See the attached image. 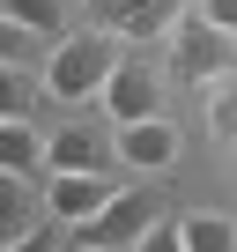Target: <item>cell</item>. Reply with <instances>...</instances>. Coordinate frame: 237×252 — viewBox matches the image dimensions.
Wrapping results in <instances>:
<instances>
[{
    "label": "cell",
    "mask_w": 237,
    "mask_h": 252,
    "mask_svg": "<svg viewBox=\"0 0 237 252\" xmlns=\"http://www.w3.org/2000/svg\"><path fill=\"white\" fill-rule=\"evenodd\" d=\"M111 67H118V37L111 30H74L45 52V96L52 104H89V96H104Z\"/></svg>",
    "instance_id": "obj_1"
},
{
    "label": "cell",
    "mask_w": 237,
    "mask_h": 252,
    "mask_svg": "<svg viewBox=\"0 0 237 252\" xmlns=\"http://www.w3.org/2000/svg\"><path fill=\"white\" fill-rule=\"evenodd\" d=\"M171 67H178V82L207 89L215 74H237V37H230V30H215V23L193 8V15H178V23H171Z\"/></svg>",
    "instance_id": "obj_2"
},
{
    "label": "cell",
    "mask_w": 237,
    "mask_h": 252,
    "mask_svg": "<svg viewBox=\"0 0 237 252\" xmlns=\"http://www.w3.org/2000/svg\"><path fill=\"white\" fill-rule=\"evenodd\" d=\"M156 222H163V200H156L148 186H134V193H111V208L82 222V245H111V252H134V245H141Z\"/></svg>",
    "instance_id": "obj_3"
},
{
    "label": "cell",
    "mask_w": 237,
    "mask_h": 252,
    "mask_svg": "<svg viewBox=\"0 0 237 252\" xmlns=\"http://www.w3.org/2000/svg\"><path fill=\"white\" fill-rule=\"evenodd\" d=\"M104 119L111 126H134V119H156L163 111V74L148 67V60H134V52H118V67H111V82H104Z\"/></svg>",
    "instance_id": "obj_4"
},
{
    "label": "cell",
    "mask_w": 237,
    "mask_h": 252,
    "mask_svg": "<svg viewBox=\"0 0 237 252\" xmlns=\"http://www.w3.org/2000/svg\"><path fill=\"white\" fill-rule=\"evenodd\" d=\"M111 193H118V178L111 171H45V215L52 222H89V215H104L111 208Z\"/></svg>",
    "instance_id": "obj_5"
},
{
    "label": "cell",
    "mask_w": 237,
    "mask_h": 252,
    "mask_svg": "<svg viewBox=\"0 0 237 252\" xmlns=\"http://www.w3.org/2000/svg\"><path fill=\"white\" fill-rule=\"evenodd\" d=\"M45 171H118V134H104L96 119H67L59 134H45Z\"/></svg>",
    "instance_id": "obj_6"
},
{
    "label": "cell",
    "mask_w": 237,
    "mask_h": 252,
    "mask_svg": "<svg viewBox=\"0 0 237 252\" xmlns=\"http://www.w3.org/2000/svg\"><path fill=\"white\" fill-rule=\"evenodd\" d=\"M82 8L96 15V30L141 45V37H171V23L185 15V0H82Z\"/></svg>",
    "instance_id": "obj_7"
},
{
    "label": "cell",
    "mask_w": 237,
    "mask_h": 252,
    "mask_svg": "<svg viewBox=\"0 0 237 252\" xmlns=\"http://www.w3.org/2000/svg\"><path fill=\"white\" fill-rule=\"evenodd\" d=\"M118 163H126V171H171V163H178V126H171L163 111L118 126Z\"/></svg>",
    "instance_id": "obj_8"
},
{
    "label": "cell",
    "mask_w": 237,
    "mask_h": 252,
    "mask_svg": "<svg viewBox=\"0 0 237 252\" xmlns=\"http://www.w3.org/2000/svg\"><path fill=\"white\" fill-rule=\"evenodd\" d=\"M0 171L45 178V134H37V119H0Z\"/></svg>",
    "instance_id": "obj_9"
},
{
    "label": "cell",
    "mask_w": 237,
    "mask_h": 252,
    "mask_svg": "<svg viewBox=\"0 0 237 252\" xmlns=\"http://www.w3.org/2000/svg\"><path fill=\"white\" fill-rule=\"evenodd\" d=\"M45 104V74H23L15 60H0V119H37Z\"/></svg>",
    "instance_id": "obj_10"
},
{
    "label": "cell",
    "mask_w": 237,
    "mask_h": 252,
    "mask_svg": "<svg viewBox=\"0 0 237 252\" xmlns=\"http://www.w3.org/2000/svg\"><path fill=\"white\" fill-rule=\"evenodd\" d=\"M178 230H185V252H237V222H230V215H215V208L178 215Z\"/></svg>",
    "instance_id": "obj_11"
},
{
    "label": "cell",
    "mask_w": 237,
    "mask_h": 252,
    "mask_svg": "<svg viewBox=\"0 0 237 252\" xmlns=\"http://www.w3.org/2000/svg\"><path fill=\"white\" fill-rule=\"evenodd\" d=\"M37 215H30V178H15V171H0V252H8L23 230H30Z\"/></svg>",
    "instance_id": "obj_12"
},
{
    "label": "cell",
    "mask_w": 237,
    "mask_h": 252,
    "mask_svg": "<svg viewBox=\"0 0 237 252\" xmlns=\"http://www.w3.org/2000/svg\"><path fill=\"white\" fill-rule=\"evenodd\" d=\"M200 96H207V134L222 149H237V74H215Z\"/></svg>",
    "instance_id": "obj_13"
},
{
    "label": "cell",
    "mask_w": 237,
    "mask_h": 252,
    "mask_svg": "<svg viewBox=\"0 0 237 252\" xmlns=\"http://www.w3.org/2000/svg\"><path fill=\"white\" fill-rule=\"evenodd\" d=\"M0 15L23 23L30 37H59L67 30V0H0Z\"/></svg>",
    "instance_id": "obj_14"
},
{
    "label": "cell",
    "mask_w": 237,
    "mask_h": 252,
    "mask_svg": "<svg viewBox=\"0 0 237 252\" xmlns=\"http://www.w3.org/2000/svg\"><path fill=\"white\" fill-rule=\"evenodd\" d=\"M134 252H185V230H178V222H156V230H148Z\"/></svg>",
    "instance_id": "obj_15"
},
{
    "label": "cell",
    "mask_w": 237,
    "mask_h": 252,
    "mask_svg": "<svg viewBox=\"0 0 237 252\" xmlns=\"http://www.w3.org/2000/svg\"><path fill=\"white\" fill-rule=\"evenodd\" d=\"M8 252H59V230H52V222H30V230H23Z\"/></svg>",
    "instance_id": "obj_16"
},
{
    "label": "cell",
    "mask_w": 237,
    "mask_h": 252,
    "mask_svg": "<svg viewBox=\"0 0 237 252\" xmlns=\"http://www.w3.org/2000/svg\"><path fill=\"white\" fill-rule=\"evenodd\" d=\"M30 52V30L23 23H8V15H0V60H23Z\"/></svg>",
    "instance_id": "obj_17"
},
{
    "label": "cell",
    "mask_w": 237,
    "mask_h": 252,
    "mask_svg": "<svg viewBox=\"0 0 237 252\" xmlns=\"http://www.w3.org/2000/svg\"><path fill=\"white\" fill-rule=\"evenodd\" d=\"M200 15H207L215 30H230V37H237V0H200Z\"/></svg>",
    "instance_id": "obj_18"
},
{
    "label": "cell",
    "mask_w": 237,
    "mask_h": 252,
    "mask_svg": "<svg viewBox=\"0 0 237 252\" xmlns=\"http://www.w3.org/2000/svg\"><path fill=\"white\" fill-rule=\"evenodd\" d=\"M67 252H111V245H67Z\"/></svg>",
    "instance_id": "obj_19"
}]
</instances>
